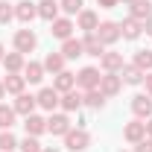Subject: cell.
<instances>
[{
	"mask_svg": "<svg viewBox=\"0 0 152 152\" xmlns=\"http://www.w3.org/2000/svg\"><path fill=\"white\" fill-rule=\"evenodd\" d=\"M88 143H91V134L85 132V129H70V132L64 134V146L70 152H85Z\"/></svg>",
	"mask_w": 152,
	"mask_h": 152,
	"instance_id": "obj_1",
	"label": "cell"
},
{
	"mask_svg": "<svg viewBox=\"0 0 152 152\" xmlns=\"http://www.w3.org/2000/svg\"><path fill=\"white\" fill-rule=\"evenodd\" d=\"M99 70L96 67H82L79 73H76V85L79 88H85V91H94V88H99Z\"/></svg>",
	"mask_w": 152,
	"mask_h": 152,
	"instance_id": "obj_2",
	"label": "cell"
},
{
	"mask_svg": "<svg viewBox=\"0 0 152 152\" xmlns=\"http://www.w3.org/2000/svg\"><path fill=\"white\" fill-rule=\"evenodd\" d=\"M120 88H123L120 73H102V79H99V91H102L105 99H108V96H117V94H120Z\"/></svg>",
	"mask_w": 152,
	"mask_h": 152,
	"instance_id": "obj_3",
	"label": "cell"
},
{
	"mask_svg": "<svg viewBox=\"0 0 152 152\" xmlns=\"http://www.w3.org/2000/svg\"><path fill=\"white\" fill-rule=\"evenodd\" d=\"M102 44H114L117 38H120V23H114V20H102L99 26H96V32H94Z\"/></svg>",
	"mask_w": 152,
	"mask_h": 152,
	"instance_id": "obj_4",
	"label": "cell"
},
{
	"mask_svg": "<svg viewBox=\"0 0 152 152\" xmlns=\"http://www.w3.org/2000/svg\"><path fill=\"white\" fill-rule=\"evenodd\" d=\"M35 44H38V38H35L32 29H18V32H15V50H18V53H32Z\"/></svg>",
	"mask_w": 152,
	"mask_h": 152,
	"instance_id": "obj_5",
	"label": "cell"
},
{
	"mask_svg": "<svg viewBox=\"0 0 152 152\" xmlns=\"http://www.w3.org/2000/svg\"><path fill=\"white\" fill-rule=\"evenodd\" d=\"M47 132L64 137V134L70 132V117H67V114H53V117L47 120Z\"/></svg>",
	"mask_w": 152,
	"mask_h": 152,
	"instance_id": "obj_6",
	"label": "cell"
},
{
	"mask_svg": "<svg viewBox=\"0 0 152 152\" xmlns=\"http://www.w3.org/2000/svg\"><path fill=\"white\" fill-rule=\"evenodd\" d=\"M15 18H18L20 23H29L32 18H38V3H32V0H20L18 6H15Z\"/></svg>",
	"mask_w": 152,
	"mask_h": 152,
	"instance_id": "obj_7",
	"label": "cell"
},
{
	"mask_svg": "<svg viewBox=\"0 0 152 152\" xmlns=\"http://www.w3.org/2000/svg\"><path fill=\"white\" fill-rule=\"evenodd\" d=\"M123 137H126L129 143H140V140L146 137V123H140V120H132V123H126V129H123Z\"/></svg>",
	"mask_w": 152,
	"mask_h": 152,
	"instance_id": "obj_8",
	"label": "cell"
},
{
	"mask_svg": "<svg viewBox=\"0 0 152 152\" xmlns=\"http://www.w3.org/2000/svg\"><path fill=\"white\" fill-rule=\"evenodd\" d=\"M35 105H38V99L32 94H18V99H15V114H23V117H29V114H35Z\"/></svg>",
	"mask_w": 152,
	"mask_h": 152,
	"instance_id": "obj_9",
	"label": "cell"
},
{
	"mask_svg": "<svg viewBox=\"0 0 152 152\" xmlns=\"http://www.w3.org/2000/svg\"><path fill=\"white\" fill-rule=\"evenodd\" d=\"M132 111L137 114V117H146V120H149V117H152V96L149 94L132 96Z\"/></svg>",
	"mask_w": 152,
	"mask_h": 152,
	"instance_id": "obj_10",
	"label": "cell"
},
{
	"mask_svg": "<svg viewBox=\"0 0 152 152\" xmlns=\"http://www.w3.org/2000/svg\"><path fill=\"white\" fill-rule=\"evenodd\" d=\"M99 64H102L105 73H120L123 70V53H102Z\"/></svg>",
	"mask_w": 152,
	"mask_h": 152,
	"instance_id": "obj_11",
	"label": "cell"
},
{
	"mask_svg": "<svg viewBox=\"0 0 152 152\" xmlns=\"http://www.w3.org/2000/svg\"><path fill=\"white\" fill-rule=\"evenodd\" d=\"M73 32V20L70 18H56L53 20V26H50V35L53 38H61V41H67Z\"/></svg>",
	"mask_w": 152,
	"mask_h": 152,
	"instance_id": "obj_12",
	"label": "cell"
},
{
	"mask_svg": "<svg viewBox=\"0 0 152 152\" xmlns=\"http://www.w3.org/2000/svg\"><path fill=\"white\" fill-rule=\"evenodd\" d=\"M53 88H56L58 94H67V91H73V88H76V73H70V70H61V73H56V79H53Z\"/></svg>",
	"mask_w": 152,
	"mask_h": 152,
	"instance_id": "obj_13",
	"label": "cell"
},
{
	"mask_svg": "<svg viewBox=\"0 0 152 152\" xmlns=\"http://www.w3.org/2000/svg\"><path fill=\"white\" fill-rule=\"evenodd\" d=\"M23 129H26V134L38 137V134L47 132V120H44V117H38V114H29V117L23 120Z\"/></svg>",
	"mask_w": 152,
	"mask_h": 152,
	"instance_id": "obj_14",
	"label": "cell"
},
{
	"mask_svg": "<svg viewBox=\"0 0 152 152\" xmlns=\"http://www.w3.org/2000/svg\"><path fill=\"white\" fill-rule=\"evenodd\" d=\"M143 76H146V73H143L137 64H123V70H120V79H123L126 85H140Z\"/></svg>",
	"mask_w": 152,
	"mask_h": 152,
	"instance_id": "obj_15",
	"label": "cell"
},
{
	"mask_svg": "<svg viewBox=\"0 0 152 152\" xmlns=\"http://www.w3.org/2000/svg\"><path fill=\"white\" fill-rule=\"evenodd\" d=\"M23 85H26V79L20 73H6V79H3V88H6V94H23Z\"/></svg>",
	"mask_w": 152,
	"mask_h": 152,
	"instance_id": "obj_16",
	"label": "cell"
},
{
	"mask_svg": "<svg viewBox=\"0 0 152 152\" xmlns=\"http://www.w3.org/2000/svg\"><path fill=\"white\" fill-rule=\"evenodd\" d=\"M35 99H38V105H41V108L53 111V108L58 105V91H56V88H41V94H38Z\"/></svg>",
	"mask_w": 152,
	"mask_h": 152,
	"instance_id": "obj_17",
	"label": "cell"
},
{
	"mask_svg": "<svg viewBox=\"0 0 152 152\" xmlns=\"http://www.w3.org/2000/svg\"><path fill=\"white\" fill-rule=\"evenodd\" d=\"M58 105H61L64 111H79V108L85 105V96H82V94H76V91H67V94L58 99Z\"/></svg>",
	"mask_w": 152,
	"mask_h": 152,
	"instance_id": "obj_18",
	"label": "cell"
},
{
	"mask_svg": "<svg viewBox=\"0 0 152 152\" xmlns=\"http://www.w3.org/2000/svg\"><path fill=\"white\" fill-rule=\"evenodd\" d=\"M96 26H99L96 12H91V9H82V12H79V29H85V32L91 35V32H96Z\"/></svg>",
	"mask_w": 152,
	"mask_h": 152,
	"instance_id": "obj_19",
	"label": "cell"
},
{
	"mask_svg": "<svg viewBox=\"0 0 152 152\" xmlns=\"http://www.w3.org/2000/svg\"><path fill=\"white\" fill-rule=\"evenodd\" d=\"M23 64H26V61H23V53H18V50L3 56V67H6V73H20Z\"/></svg>",
	"mask_w": 152,
	"mask_h": 152,
	"instance_id": "obj_20",
	"label": "cell"
},
{
	"mask_svg": "<svg viewBox=\"0 0 152 152\" xmlns=\"http://www.w3.org/2000/svg\"><path fill=\"white\" fill-rule=\"evenodd\" d=\"M140 32H143V23H140V20H134V18H126L123 23H120V35L129 38V41H134Z\"/></svg>",
	"mask_w": 152,
	"mask_h": 152,
	"instance_id": "obj_21",
	"label": "cell"
},
{
	"mask_svg": "<svg viewBox=\"0 0 152 152\" xmlns=\"http://www.w3.org/2000/svg\"><path fill=\"white\" fill-rule=\"evenodd\" d=\"M58 9H61V6H58L56 0H41V3H38V18H44V20L53 23V20L58 18Z\"/></svg>",
	"mask_w": 152,
	"mask_h": 152,
	"instance_id": "obj_22",
	"label": "cell"
},
{
	"mask_svg": "<svg viewBox=\"0 0 152 152\" xmlns=\"http://www.w3.org/2000/svg\"><path fill=\"white\" fill-rule=\"evenodd\" d=\"M82 47H85V56H96V58H99L102 53H105V44H102V41H99L94 32H91V35L82 41Z\"/></svg>",
	"mask_w": 152,
	"mask_h": 152,
	"instance_id": "obj_23",
	"label": "cell"
},
{
	"mask_svg": "<svg viewBox=\"0 0 152 152\" xmlns=\"http://www.w3.org/2000/svg\"><path fill=\"white\" fill-rule=\"evenodd\" d=\"M61 56H64V58H79V56H85V47H82V41L67 38V41L61 44Z\"/></svg>",
	"mask_w": 152,
	"mask_h": 152,
	"instance_id": "obj_24",
	"label": "cell"
},
{
	"mask_svg": "<svg viewBox=\"0 0 152 152\" xmlns=\"http://www.w3.org/2000/svg\"><path fill=\"white\" fill-rule=\"evenodd\" d=\"M149 15H152V3H149V0H134V3H132V15H129V18H134V20L143 23Z\"/></svg>",
	"mask_w": 152,
	"mask_h": 152,
	"instance_id": "obj_25",
	"label": "cell"
},
{
	"mask_svg": "<svg viewBox=\"0 0 152 152\" xmlns=\"http://www.w3.org/2000/svg\"><path fill=\"white\" fill-rule=\"evenodd\" d=\"M41 64H44V70H50V73H61V70H64V56H61V53H47V58H44Z\"/></svg>",
	"mask_w": 152,
	"mask_h": 152,
	"instance_id": "obj_26",
	"label": "cell"
},
{
	"mask_svg": "<svg viewBox=\"0 0 152 152\" xmlns=\"http://www.w3.org/2000/svg\"><path fill=\"white\" fill-rule=\"evenodd\" d=\"M23 79H26V82H41V79H44V64H41V61L23 64Z\"/></svg>",
	"mask_w": 152,
	"mask_h": 152,
	"instance_id": "obj_27",
	"label": "cell"
},
{
	"mask_svg": "<svg viewBox=\"0 0 152 152\" xmlns=\"http://www.w3.org/2000/svg\"><path fill=\"white\" fill-rule=\"evenodd\" d=\"M85 105H88V108H102V105H105V96H102V91H99V88H94V91H85Z\"/></svg>",
	"mask_w": 152,
	"mask_h": 152,
	"instance_id": "obj_28",
	"label": "cell"
},
{
	"mask_svg": "<svg viewBox=\"0 0 152 152\" xmlns=\"http://www.w3.org/2000/svg\"><path fill=\"white\" fill-rule=\"evenodd\" d=\"M132 64H137L143 73H146V70H152V50H137V53H134V61H132Z\"/></svg>",
	"mask_w": 152,
	"mask_h": 152,
	"instance_id": "obj_29",
	"label": "cell"
},
{
	"mask_svg": "<svg viewBox=\"0 0 152 152\" xmlns=\"http://www.w3.org/2000/svg\"><path fill=\"white\" fill-rule=\"evenodd\" d=\"M15 146H18V137L9 129H3L0 132V152H15Z\"/></svg>",
	"mask_w": 152,
	"mask_h": 152,
	"instance_id": "obj_30",
	"label": "cell"
},
{
	"mask_svg": "<svg viewBox=\"0 0 152 152\" xmlns=\"http://www.w3.org/2000/svg\"><path fill=\"white\" fill-rule=\"evenodd\" d=\"M15 126V108L0 105V129H12Z\"/></svg>",
	"mask_w": 152,
	"mask_h": 152,
	"instance_id": "obj_31",
	"label": "cell"
},
{
	"mask_svg": "<svg viewBox=\"0 0 152 152\" xmlns=\"http://www.w3.org/2000/svg\"><path fill=\"white\" fill-rule=\"evenodd\" d=\"M20 152H44V146L38 143V137H32V134H26V137L20 140Z\"/></svg>",
	"mask_w": 152,
	"mask_h": 152,
	"instance_id": "obj_32",
	"label": "cell"
},
{
	"mask_svg": "<svg viewBox=\"0 0 152 152\" xmlns=\"http://www.w3.org/2000/svg\"><path fill=\"white\" fill-rule=\"evenodd\" d=\"M82 3H85V0H58L61 12H67V15H79V12H82Z\"/></svg>",
	"mask_w": 152,
	"mask_h": 152,
	"instance_id": "obj_33",
	"label": "cell"
},
{
	"mask_svg": "<svg viewBox=\"0 0 152 152\" xmlns=\"http://www.w3.org/2000/svg\"><path fill=\"white\" fill-rule=\"evenodd\" d=\"M12 18H15V9H12V3L0 0V26H3V23H9Z\"/></svg>",
	"mask_w": 152,
	"mask_h": 152,
	"instance_id": "obj_34",
	"label": "cell"
},
{
	"mask_svg": "<svg viewBox=\"0 0 152 152\" xmlns=\"http://www.w3.org/2000/svg\"><path fill=\"white\" fill-rule=\"evenodd\" d=\"M134 146H137L134 152H152V137H143V140H140V143H134Z\"/></svg>",
	"mask_w": 152,
	"mask_h": 152,
	"instance_id": "obj_35",
	"label": "cell"
},
{
	"mask_svg": "<svg viewBox=\"0 0 152 152\" xmlns=\"http://www.w3.org/2000/svg\"><path fill=\"white\" fill-rule=\"evenodd\" d=\"M96 3H99V6H102V9H114V6H117V3H120V0H96Z\"/></svg>",
	"mask_w": 152,
	"mask_h": 152,
	"instance_id": "obj_36",
	"label": "cell"
},
{
	"mask_svg": "<svg viewBox=\"0 0 152 152\" xmlns=\"http://www.w3.org/2000/svg\"><path fill=\"white\" fill-rule=\"evenodd\" d=\"M143 82H146V94L152 96V70H149V73H146V76H143Z\"/></svg>",
	"mask_w": 152,
	"mask_h": 152,
	"instance_id": "obj_37",
	"label": "cell"
},
{
	"mask_svg": "<svg viewBox=\"0 0 152 152\" xmlns=\"http://www.w3.org/2000/svg\"><path fill=\"white\" fill-rule=\"evenodd\" d=\"M143 29H146V35H152V15L143 20Z\"/></svg>",
	"mask_w": 152,
	"mask_h": 152,
	"instance_id": "obj_38",
	"label": "cell"
},
{
	"mask_svg": "<svg viewBox=\"0 0 152 152\" xmlns=\"http://www.w3.org/2000/svg\"><path fill=\"white\" fill-rule=\"evenodd\" d=\"M146 137H152V117L146 120Z\"/></svg>",
	"mask_w": 152,
	"mask_h": 152,
	"instance_id": "obj_39",
	"label": "cell"
},
{
	"mask_svg": "<svg viewBox=\"0 0 152 152\" xmlns=\"http://www.w3.org/2000/svg\"><path fill=\"white\" fill-rule=\"evenodd\" d=\"M3 96H6V88H3V82H0V99H3Z\"/></svg>",
	"mask_w": 152,
	"mask_h": 152,
	"instance_id": "obj_40",
	"label": "cell"
},
{
	"mask_svg": "<svg viewBox=\"0 0 152 152\" xmlns=\"http://www.w3.org/2000/svg\"><path fill=\"white\" fill-rule=\"evenodd\" d=\"M3 56H6V50H3V44H0V61H3Z\"/></svg>",
	"mask_w": 152,
	"mask_h": 152,
	"instance_id": "obj_41",
	"label": "cell"
},
{
	"mask_svg": "<svg viewBox=\"0 0 152 152\" xmlns=\"http://www.w3.org/2000/svg\"><path fill=\"white\" fill-rule=\"evenodd\" d=\"M44 152H58V149H53V146H47V149H44Z\"/></svg>",
	"mask_w": 152,
	"mask_h": 152,
	"instance_id": "obj_42",
	"label": "cell"
},
{
	"mask_svg": "<svg viewBox=\"0 0 152 152\" xmlns=\"http://www.w3.org/2000/svg\"><path fill=\"white\" fill-rule=\"evenodd\" d=\"M120 3H134V0H120Z\"/></svg>",
	"mask_w": 152,
	"mask_h": 152,
	"instance_id": "obj_43",
	"label": "cell"
}]
</instances>
